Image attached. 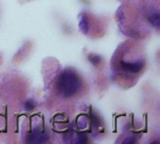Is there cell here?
Masks as SVG:
<instances>
[{
    "mask_svg": "<svg viewBox=\"0 0 160 144\" xmlns=\"http://www.w3.org/2000/svg\"><path fill=\"white\" fill-rule=\"evenodd\" d=\"M49 139L47 133L43 131H33L27 136V142L29 143H43Z\"/></svg>",
    "mask_w": 160,
    "mask_h": 144,
    "instance_id": "3",
    "label": "cell"
},
{
    "mask_svg": "<svg viewBox=\"0 0 160 144\" xmlns=\"http://www.w3.org/2000/svg\"><path fill=\"white\" fill-rule=\"evenodd\" d=\"M79 26H80V29L82 30V33H84V34L87 33V31H88V20H87L85 15H82L80 17Z\"/></svg>",
    "mask_w": 160,
    "mask_h": 144,
    "instance_id": "4",
    "label": "cell"
},
{
    "mask_svg": "<svg viewBox=\"0 0 160 144\" xmlns=\"http://www.w3.org/2000/svg\"><path fill=\"white\" fill-rule=\"evenodd\" d=\"M34 108H35V103L32 100H27L24 103V109L26 111H33Z\"/></svg>",
    "mask_w": 160,
    "mask_h": 144,
    "instance_id": "7",
    "label": "cell"
},
{
    "mask_svg": "<svg viewBox=\"0 0 160 144\" xmlns=\"http://www.w3.org/2000/svg\"><path fill=\"white\" fill-rule=\"evenodd\" d=\"M88 60H89L93 65L97 66V65H98V64L100 63L101 57H100L99 55H98V54H91V55L88 56Z\"/></svg>",
    "mask_w": 160,
    "mask_h": 144,
    "instance_id": "6",
    "label": "cell"
},
{
    "mask_svg": "<svg viewBox=\"0 0 160 144\" xmlns=\"http://www.w3.org/2000/svg\"><path fill=\"white\" fill-rule=\"evenodd\" d=\"M81 80L79 76L71 69H66L59 77L57 89L59 94L65 97L68 98L73 97L81 88Z\"/></svg>",
    "mask_w": 160,
    "mask_h": 144,
    "instance_id": "1",
    "label": "cell"
},
{
    "mask_svg": "<svg viewBox=\"0 0 160 144\" xmlns=\"http://www.w3.org/2000/svg\"><path fill=\"white\" fill-rule=\"evenodd\" d=\"M149 20H150V22L154 25V26H156V27H159L160 25V21H159V14L157 12V13H155V14H153V15H151L150 16V18H149Z\"/></svg>",
    "mask_w": 160,
    "mask_h": 144,
    "instance_id": "5",
    "label": "cell"
},
{
    "mask_svg": "<svg viewBox=\"0 0 160 144\" xmlns=\"http://www.w3.org/2000/svg\"><path fill=\"white\" fill-rule=\"evenodd\" d=\"M78 143H85L87 142V137L84 134H78L77 136V141Z\"/></svg>",
    "mask_w": 160,
    "mask_h": 144,
    "instance_id": "8",
    "label": "cell"
},
{
    "mask_svg": "<svg viewBox=\"0 0 160 144\" xmlns=\"http://www.w3.org/2000/svg\"><path fill=\"white\" fill-rule=\"evenodd\" d=\"M135 142V140H132V139H128L124 142V143H134Z\"/></svg>",
    "mask_w": 160,
    "mask_h": 144,
    "instance_id": "9",
    "label": "cell"
},
{
    "mask_svg": "<svg viewBox=\"0 0 160 144\" xmlns=\"http://www.w3.org/2000/svg\"><path fill=\"white\" fill-rule=\"evenodd\" d=\"M122 68L126 71L131 72V73H138L144 67V62L142 60L136 61V62H126L122 61L120 63Z\"/></svg>",
    "mask_w": 160,
    "mask_h": 144,
    "instance_id": "2",
    "label": "cell"
}]
</instances>
